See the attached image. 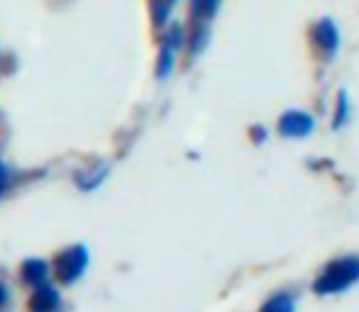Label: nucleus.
<instances>
[{"instance_id":"12","label":"nucleus","mask_w":359,"mask_h":312,"mask_svg":"<svg viewBox=\"0 0 359 312\" xmlns=\"http://www.w3.org/2000/svg\"><path fill=\"white\" fill-rule=\"evenodd\" d=\"M174 3H176V0H154L156 24H164V22H166V13H169V8H171Z\"/></svg>"},{"instance_id":"9","label":"nucleus","mask_w":359,"mask_h":312,"mask_svg":"<svg viewBox=\"0 0 359 312\" xmlns=\"http://www.w3.org/2000/svg\"><path fill=\"white\" fill-rule=\"evenodd\" d=\"M293 300L288 298V295H274L271 300H266L264 308L259 312H293Z\"/></svg>"},{"instance_id":"7","label":"nucleus","mask_w":359,"mask_h":312,"mask_svg":"<svg viewBox=\"0 0 359 312\" xmlns=\"http://www.w3.org/2000/svg\"><path fill=\"white\" fill-rule=\"evenodd\" d=\"M108 171L110 169L105 164H95V166H90V169H86V171H79V173L74 176L76 185H79L83 193H90V190H95L105 178H108Z\"/></svg>"},{"instance_id":"6","label":"nucleus","mask_w":359,"mask_h":312,"mask_svg":"<svg viewBox=\"0 0 359 312\" xmlns=\"http://www.w3.org/2000/svg\"><path fill=\"white\" fill-rule=\"evenodd\" d=\"M316 39L318 44H320L323 49L327 52V57H332L335 54V49L340 47V29L335 27V22L332 20H320L316 27Z\"/></svg>"},{"instance_id":"11","label":"nucleus","mask_w":359,"mask_h":312,"mask_svg":"<svg viewBox=\"0 0 359 312\" xmlns=\"http://www.w3.org/2000/svg\"><path fill=\"white\" fill-rule=\"evenodd\" d=\"M217 8V0H194V13L198 17H210Z\"/></svg>"},{"instance_id":"4","label":"nucleus","mask_w":359,"mask_h":312,"mask_svg":"<svg viewBox=\"0 0 359 312\" xmlns=\"http://www.w3.org/2000/svg\"><path fill=\"white\" fill-rule=\"evenodd\" d=\"M20 274H22L25 283L32 285V288H39V285L47 283L49 276H52V266H49L44 259H39V256H32V259L22 261V266H20Z\"/></svg>"},{"instance_id":"5","label":"nucleus","mask_w":359,"mask_h":312,"mask_svg":"<svg viewBox=\"0 0 359 312\" xmlns=\"http://www.w3.org/2000/svg\"><path fill=\"white\" fill-rule=\"evenodd\" d=\"M59 305H62V293L49 283L34 288V293L29 295V312H54Z\"/></svg>"},{"instance_id":"14","label":"nucleus","mask_w":359,"mask_h":312,"mask_svg":"<svg viewBox=\"0 0 359 312\" xmlns=\"http://www.w3.org/2000/svg\"><path fill=\"white\" fill-rule=\"evenodd\" d=\"M5 303H8V288H5V285L0 283V310L5 308Z\"/></svg>"},{"instance_id":"13","label":"nucleus","mask_w":359,"mask_h":312,"mask_svg":"<svg viewBox=\"0 0 359 312\" xmlns=\"http://www.w3.org/2000/svg\"><path fill=\"white\" fill-rule=\"evenodd\" d=\"M8 183H10V171H8V166L0 161V198H3V193L8 190Z\"/></svg>"},{"instance_id":"2","label":"nucleus","mask_w":359,"mask_h":312,"mask_svg":"<svg viewBox=\"0 0 359 312\" xmlns=\"http://www.w3.org/2000/svg\"><path fill=\"white\" fill-rule=\"evenodd\" d=\"M88 246L86 244H74L69 249H64L62 254H57L54 259V276H57L59 283L64 285H74L76 281H81V276L88 269Z\"/></svg>"},{"instance_id":"8","label":"nucleus","mask_w":359,"mask_h":312,"mask_svg":"<svg viewBox=\"0 0 359 312\" xmlns=\"http://www.w3.org/2000/svg\"><path fill=\"white\" fill-rule=\"evenodd\" d=\"M174 57H176V49L164 42L161 54H159V66H156V76H159L161 80L169 78V73L174 71Z\"/></svg>"},{"instance_id":"1","label":"nucleus","mask_w":359,"mask_h":312,"mask_svg":"<svg viewBox=\"0 0 359 312\" xmlns=\"http://www.w3.org/2000/svg\"><path fill=\"white\" fill-rule=\"evenodd\" d=\"M359 281V256H347V259L332 261L323 276L316 281V293L330 295V293H342L350 285H355Z\"/></svg>"},{"instance_id":"3","label":"nucleus","mask_w":359,"mask_h":312,"mask_svg":"<svg viewBox=\"0 0 359 312\" xmlns=\"http://www.w3.org/2000/svg\"><path fill=\"white\" fill-rule=\"evenodd\" d=\"M313 127H316V120L308 113H303V110H288L279 122V132L288 139L308 137L313 132Z\"/></svg>"},{"instance_id":"10","label":"nucleus","mask_w":359,"mask_h":312,"mask_svg":"<svg viewBox=\"0 0 359 312\" xmlns=\"http://www.w3.org/2000/svg\"><path fill=\"white\" fill-rule=\"evenodd\" d=\"M347 113H350V103H347V93L342 90L340 98H337V110H335V122L332 127H342L347 122Z\"/></svg>"}]
</instances>
